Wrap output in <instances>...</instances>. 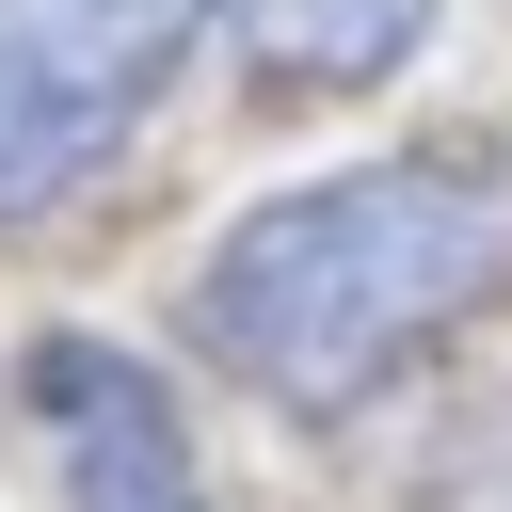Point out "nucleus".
Returning a JSON list of instances; mask_svg holds the SVG:
<instances>
[{
  "instance_id": "nucleus-4",
  "label": "nucleus",
  "mask_w": 512,
  "mask_h": 512,
  "mask_svg": "<svg viewBox=\"0 0 512 512\" xmlns=\"http://www.w3.org/2000/svg\"><path fill=\"white\" fill-rule=\"evenodd\" d=\"M432 16H448V0H224L240 64L288 80V96H368V80H400V64L432 48Z\"/></svg>"
},
{
  "instance_id": "nucleus-3",
  "label": "nucleus",
  "mask_w": 512,
  "mask_h": 512,
  "mask_svg": "<svg viewBox=\"0 0 512 512\" xmlns=\"http://www.w3.org/2000/svg\"><path fill=\"white\" fill-rule=\"evenodd\" d=\"M16 416L64 480V512H208V464H192V416L144 352L112 336H32L16 352Z\"/></svg>"
},
{
  "instance_id": "nucleus-1",
  "label": "nucleus",
  "mask_w": 512,
  "mask_h": 512,
  "mask_svg": "<svg viewBox=\"0 0 512 512\" xmlns=\"http://www.w3.org/2000/svg\"><path fill=\"white\" fill-rule=\"evenodd\" d=\"M496 288H512V160L400 144V160H336L240 208L224 256L192 272V352L256 384L272 416H352L416 352H448Z\"/></svg>"
},
{
  "instance_id": "nucleus-2",
  "label": "nucleus",
  "mask_w": 512,
  "mask_h": 512,
  "mask_svg": "<svg viewBox=\"0 0 512 512\" xmlns=\"http://www.w3.org/2000/svg\"><path fill=\"white\" fill-rule=\"evenodd\" d=\"M224 32V0H0V224L64 208Z\"/></svg>"
}]
</instances>
